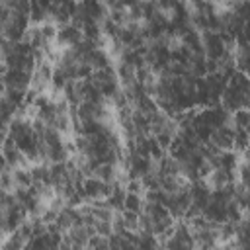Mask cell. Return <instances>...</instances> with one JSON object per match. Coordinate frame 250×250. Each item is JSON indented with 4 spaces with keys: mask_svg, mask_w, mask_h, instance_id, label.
<instances>
[{
    "mask_svg": "<svg viewBox=\"0 0 250 250\" xmlns=\"http://www.w3.org/2000/svg\"><path fill=\"white\" fill-rule=\"evenodd\" d=\"M57 25L53 21H43L39 23V31H41V37L45 43H55L57 41Z\"/></svg>",
    "mask_w": 250,
    "mask_h": 250,
    "instance_id": "8992f818",
    "label": "cell"
},
{
    "mask_svg": "<svg viewBox=\"0 0 250 250\" xmlns=\"http://www.w3.org/2000/svg\"><path fill=\"white\" fill-rule=\"evenodd\" d=\"M82 191H84V197L88 201H94V199H104L109 195L111 191V184L109 182H104L96 176H86L84 182H82Z\"/></svg>",
    "mask_w": 250,
    "mask_h": 250,
    "instance_id": "6da1fadb",
    "label": "cell"
},
{
    "mask_svg": "<svg viewBox=\"0 0 250 250\" xmlns=\"http://www.w3.org/2000/svg\"><path fill=\"white\" fill-rule=\"evenodd\" d=\"M232 137H234V127H232L230 123H227V125H221V127H215V129L211 131L209 141H211L217 148L229 150V148H232Z\"/></svg>",
    "mask_w": 250,
    "mask_h": 250,
    "instance_id": "7a4b0ae2",
    "label": "cell"
},
{
    "mask_svg": "<svg viewBox=\"0 0 250 250\" xmlns=\"http://www.w3.org/2000/svg\"><path fill=\"white\" fill-rule=\"evenodd\" d=\"M230 125L234 129H248V125H250V111H248V107L234 109L230 113Z\"/></svg>",
    "mask_w": 250,
    "mask_h": 250,
    "instance_id": "277c9868",
    "label": "cell"
},
{
    "mask_svg": "<svg viewBox=\"0 0 250 250\" xmlns=\"http://www.w3.org/2000/svg\"><path fill=\"white\" fill-rule=\"evenodd\" d=\"M143 193H133V191H125V197H123V209L127 211H135V213H141L143 209Z\"/></svg>",
    "mask_w": 250,
    "mask_h": 250,
    "instance_id": "5b68a950",
    "label": "cell"
},
{
    "mask_svg": "<svg viewBox=\"0 0 250 250\" xmlns=\"http://www.w3.org/2000/svg\"><path fill=\"white\" fill-rule=\"evenodd\" d=\"M10 168H12V166H10ZM12 176H14V186H16V188H29L31 182H33L29 168H23V166L12 168Z\"/></svg>",
    "mask_w": 250,
    "mask_h": 250,
    "instance_id": "3957f363",
    "label": "cell"
}]
</instances>
